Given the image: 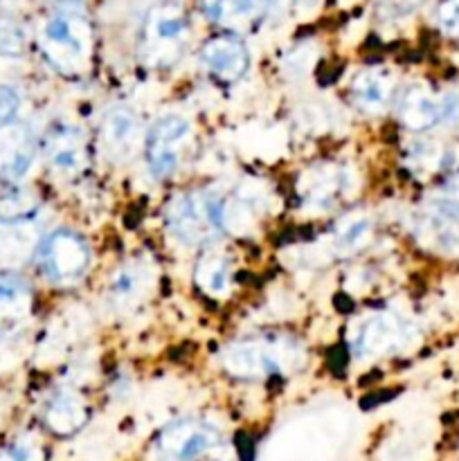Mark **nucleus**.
Segmentation results:
<instances>
[{
  "mask_svg": "<svg viewBox=\"0 0 459 461\" xmlns=\"http://www.w3.org/2000/svg\"><path fill=\"white\" fill-rule=\"evenodd\" d=\"M306 351L297 338L284 333H261L230 342L220 354V365L232 378L266 381L288 376L304 365Z\"/></svg>",
  "mask_w": 459,
  "mask_h": 461,
  "instance_id": "nucleus-1",
  "label": "nucleus"
},
{
  "mask_svg": "<svg viewBox=\"0 0 459 461\" xmlns=\"http://www.w3.org/2000/svg\"><path fill=\"white\" fill-rule=\"evenodd\" d=\"M93 45V25L86 14L75 7L58 9L40 27V54L48 66L63 77H79L88 72Z\"/></svg>",
  "mask_w": 459,
  "mask_h": 461,
  "instance_id": "nucleus-2",
  "label": "nucleus"
},
{
  "mask_svg": "<svg viewBox=\"0 0 459 461\" xmlns=\"http://www.w3.org/2000/svg\"><path fill=\"white\" fill-rule=\"evenodd\" d=\"M187 9L180 0H158L142 23L140 52L144 63L156 70H165L180 61L189 43Z\"/></svg>",
  "mask_w": 459,
  "mask_h": 461,
  "instance_id": "nucleus-3",
  "label": "nucleus"
},
{
  "mask_svg": "<svg viewBox=\"0 0 459 461\" xmlns=\"http://www.w3.org/2000/svg\"><path fill=\"white\" fill-rule=\"evenodd\" d=\"M225 201L210 189L183 192L166 205V228L184 246H202L223 232Z\"/></svg>",
  "mask_w": 459,
  "mask_h": 461,
  "instance_id": "nucleus-4",
  "label": "nucleus"
},
{
  "mask_svg": "<svg viewBox=\"0 0 459 461\" xmlns=\"http://www.w3.org/2000/svg\"><path fill=\"white\" fill-rule=\"evenodd\" d=\"M223 444V432L202 417H184L162 428L153 439L151 461H202Z\"/></svg>",
  "mask_w": 459,
  "mask_h": 461,
  "instance_id": "nucleus-5",
  "label": "nucleus"
},
{
  "mask_svg": "<svg viewBox=\"0 0 459 461\" xmlns=\"http://www.w3.org/2000/svg\"><path fill=\"white\" fill-rule=\"evenodd\" d=\"M93 252L75 230H54L39 246V264L54 286H75L88 275Z\"/></svg>",
  "mask_w": 459,
  "mask_h": 461,
  "instance_id": "nucleus-6",
  "label": "nucleus"
},
{
  "mask_svg": "<svg viewBox=\"0 0 459 461\" xmlns=\"http://www.w3.org/2000/svg\"><path fill=\"white\" fill-rule=\"evenodd\" d=\"M417 340V329L410 320L390 311L372 313L358 320L351 329L349 345L358 358H382L408 349Z\"/></svg>",
  "mask_w": 459,
  "mask_h": 461,
  "instance_id": "nucleus-7",
  "label": "nucleus"
},
{
  "mask_svg": "<svg viewBox=\"0 0 459 461\" xmlns=\"http://www.w3.org/2000/svg\"><path fill=\"white\" fill-rule=\"evenodd\" d=\"M192 124L183 115L166 113L158 117L148 129L144 147H147V165L156 180L169 178L183 162L184 151L192 142Z\"/></svg>",
  "mask_w": 459,
  "mask_h": 461,
  "instance_id": "nucleus-8",
  "label": "nucleus"
},
{
  "mask_svg": "<svg viewBox=\"0 0 459 461\" xmlns=\"http://www.w3.org/2000/svg\"><path fill=\"white\" fill-rule=\"evenodd\" d=\"M201 63L220 84H237L250 68V50L237 34L212 36L201 50Z\"/></svg>",
  "mask_w": 459,
  "mask_h": 461,
  "instance_id": "nucleus-9",
  "label": "nucleus"
},
{
  "mask_svg": "<svg viewBox=\"0 0 459 461\" xmlns=\"http://www.w3.org/2000/svg\"><path fill=\"white\" fill-rule=\"evenodd\" d=\"M45 153L50 167L61 176L79 174L88 160L84 133L72 124H58L50 131L45 140Z\"/></svg>",
  "mask_w": 459,
  "mask_h": 461,
  "instance_id": "nucleus-10",
  "label": "nucleus"
},
{
  "mask_svg": "<svg viewBox=\"0 0 459 461\" xmlns=\"http://www.w3.org/2000/svg\"><path fill=\"white\" fill-rule=\"evenodd\" d=\"M399 120L405 129L414 133H426L446 122L444 95H435L428 88L414 86L405 90L399 102Z\"/></svg>",
  "mask_w": 459,
  "mask_h": 461,
  "instance_id": "nucleus-11",
  "label": "nucleus"
},
{
  "mask_svg": "<svg viewBox=\"0 0 459 461\" xmlns=\"http://www.w3.org/2000/svg\"><path fill=\"white\" fill-rule=\"evenodd\" d=\"M34 162V140L22 124L0 126V178L18 180Z\"/></svg>",
  "mask_w": 459,
  "mask_h": 461,
  "instance_id": "nucleus-12",
  "label": "nucleus"
},
{
  "mask_svg": "<svg viewBox=\"0 0 459 461\" xmlns=\"http://www.w3.org/2000/svg\"><path fill=\"white\" fill-rule=\"evenodd\" d=\"M102 144L115 160H124L140 144V120L130 108L112 106L102 117Z\"/></svg>",
  "mask_w": 459,
  "mask_h": 461,
  "instance_id": "nucleus-13",
  "label": "nucleus"
},
{
  "mask_svg": "<svg viewBox=\"0 0 459 461\" xmlns=\"http://www.w3.org/2000/svg\"><path fill=\"white\" fill-rule=\"evenodd\" d=\"M349 187V174L342 167L324 165L310 171L300 185L302 201L310 210H328Z\"/></svg>",
  "mask_w": 459,
  "mask_h": 461,
  "instance_id": "nucleus-14",
  "label": "nucleus"
},
{
  "mask_svg": "<svg viewBox=\"0 0 459 461\" xmlns=\"http://www.w3.org/2000/svg\"><path fill=\"white\" fill-rule=\"evenodd\" d=\"M43 421L54 435H75L88 421V408L76 392L63 387L48 399V405L43 410Z\"/></svg>",
  "mask_w": 459,
  "mask_h": 461,
  "instance_id": "nucleus-15",
  "label": "nucleus"
},
{
  "mask_svg": "<svg viewBox=\"0 0 459 461\" xmlns=\"http://www.w3.org/2000/svg\"><path fill=\"white\" fill-rule=\"evenodd\" d=\"M205 14L230 32H241L259 23L268 14L266 0H205Z\"/></svg>",
  "mask_w": 459,
  "mask_h": 461,
  "instance_id": "nucleus-16",
  "label": "nucleus"
},
{
  "mask_svg": "<svg viewBox=\"0 0 459 461\" xmlns=\"http://www.w3.org/2000/svg\"><path fill=\"white\" fill-rule=\"evenodd\" d=\"M32 309V291L25 279L0 273V333L14 331Z\"/></svg>",
  "mask_w": 459,
  "mask_h": 461,
  "instance_id": "nucleus-17",
  "label": "nucleus"
},
{
  "mask_svg": "<svg viewBox=\"0 0 459 461\" xmlns=\"http://www.w3.org/2000/svg\"><path fill=\"white\" fill-rule=\"evenodd\" d=\"M394 95V81L382 70H363L351 84V97L360 111L378 115L385 111Z\"/></svg>",
  "mask_w": 459,
  "mask_h": 461,
  "instance_id": "nucleus-18",
  "label": "nucleus"
},
{
  "mask_svg": "<svg viewBox=\"0 0 459 461\" xmlns=\"http://www.w3.org/2000/svg\"><path fill=\"white\" fill-rule=\"evenodd\" d=\"M418 232L423 234L428 246L444 255L459 257V216L453 212L436 207V212H428L418 223Z\"/></svg>",
  "mask_w": 459,
  "mask_h": 461,
  "instance_id": "nucleus-19",
  "label": "nucleus"
},
{
  "mask_svg": "<svg viewBox=\"0 0 459 461\" xmlns=\"http://www.w3.org/2000/svg\"><path fill=\"white\" fill-rule=\"evenodd\" d=\"M374 237V221L364 212H351L338 221L333 230V250L340 257H351L363 250Z\"/></svg>",
  "mask_w": 459,
  "mask_h": 461,
  "instance_id": "nucleus-20",
  "label": "nucleus"
},
{
  "mask_svg": "<svg viewBox=\"0 0 459 461\" xmlns=\"http://www.w3.org/2000/svg\"><path fill=\"white\" fill-rule=\"evenodd\" d=\"M148 286V270L142 264L120 266L111 282V297L117 306H129L142 297Z\"/></svg>",
  "mask_w": 459,
  "mask_h": 461,
  "instance_id": "nucleus-21",
  "label": "nucleus"
},
{
  "mask_svg": "<svg viewBox=\"0 0 459 461\" xmlns=\"http://www.w3.org/2000/svg\"><path fill=\"white\" fill-rule=\"evenodd\" d=\"M196 284L207 295H225L230 291V284H232V266L220 255L202 257L196 268Z\"/></svg>",
  "mask_w": 459,
  "mask_h": 461,
  "instance_id": "nucleus-22",
  "label": "nucleus"
},
{
  "mask_svg": "<svg viewBox=\"0 0 459 461\" xmlns=\"http://www.w3.org/2000/svg\"><path fill=\"white\" fill-rule=\"evenodd\" d=\"M39 212V203L32 194L16 192L0 201V223L4 225H27Z\"/></svg>",
  "mask_w": 459,
  "mask_h": 461,
  "instance_id": "nucleus-23",
  "label": "nucleus"
},
{
  "mask_svg": "<svg viewBox=\"0 0 459 461\" xmlns=\"http://www.w3.org/2000/svg\"><path fill=\"white\" fill-rule=\"evenodd\" d=\"M25 27L12 16H0V57L16 59L25 52Z\"/></svg>",
  "mask_w": 459,
  "mask_h": 461,
  "instance_id": "nucleus-24",
  "label": "nucleus"
},
{
  "mask_svg": "<svg viewBox=\"0 0 459 461\" xmlns=\"http://www.w3.org/2000/svg\"><path fill=\"white\" fill-rule=\"evenodd\" d=\"M435 23L444 34H459V0H444L435 12Z\"/></svg>",
  "mask_w": 459,
  "mask_h": 461,
  "instance_id": "nucleus-25",
  "label": "nucleus"
},
{
  "mask_svg": "<svg viewBox=\"0 0 459 461\" xmlns=\"http://www.w3.org/2000/svg\"><path fill=\"white\" fill-rule=\"evenodd\" d=\"M21 93L12 86H0V126L14 124L21 113Z\"/></svg>",
  "mask_w": 459,
  "mask_h": 461,
  "instance_id": "nucleus-26",
  "label": "nucleus"
},
{
  "mask_svg": "<svg viewBox=\"0 0 459 461\" xmlns=\"http://www.w3.org/2000/svg\"><path fill=\"white\" fill-rule=\"evenodd\" d=\"M0 461H43V455L32 441H16L0 448Z\"/></svg>",
  "mask_w": 459,
  "mask_h": 461,
  "instance_id": "nucleus-27",
  "label": "nucleus"
},
{
  "mask_svg": "<svg viewBox=\"0 0 459 461\" xmlns=\"http://www.w3.org/2000/svg\"><path fill=\"white\" fill-rule=\"evenodd\" d=\"M423 0H381L378 5V14L385 21H399V18H408L410 14L417 12V7Z\"/></svg>",
  "mask_w": 459,
  "mask_h": 461,
  "instance_id": "nucleus-28",
  "label": "nucleus"
},
{
  "mask_svg": "<svg viewBox=\"0 0 459 461\" xmlns=\"http://www.w3.org/2000/svg\"><path fill=\"white\" fill-rule=\"evenodd\" d=\"M439 207L459 216V171L450 176L439 192Z\"/></svg>",
  "mask_w": 459,
  "mask_h": 461,
  "instance_id": "nucleus-29",
  "label": "nucleus"
},
{
  "mask_svg": "<svg viewBox=\"0 0 459 461\" xmlns=\"http://www.w3.org/2000/svg\"><path fill=\"white\" fill-rule=\"evenodd\" d=\"M444 104H446V122L459 129V93L444 95Z\"/></svg>",
  "mask_w": 459,
  "mask_h": 461,
  "instance_id": "nucleus-30",
  "label": "nucleus"
},
{
  "mask_svg": "<svg viewBox=\"0 0 459 461\" xmlns=\"http://www.w3.org/2000/svg\"><path fill=\"white\" fill-rule=\"evenodd\" d=\"M292 3H295V0H266V5H268V14L286 12Z\"/></svg>",
  "mask_w": 459,
  "mask_h": 461,
  "instance_id": "nucleus-31",
  "label": "nucleus"
},
{
  "mask_svg": "<svg viewBox=\"0 0 459 461\" xmlns=\"http://www.w3.org/2000/svg\"><path fill=\"white\" fill-rule=\"evenodd\" d=\"M295 3L300 5V9H315L322 0H295Z\"/></svg>",
  "mask_w": 459,
  "mask_h": 461,
  "instance_id": "nucleus-32",
  "label": "nucleus"
}]
</instances>
